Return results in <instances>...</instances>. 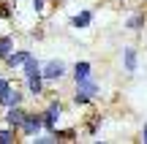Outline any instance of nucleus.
Segmentation results:
<instances>
[{"instance_id":"obj_3","label":"nucleus","mask_w":147,"mask_h":144,"mask_svg":"<svg viewBox=\"0 0 147 144\" xmlns=\"http://www.w3.org/2000/svg\"><path fill=\"white\" fill-rule=\"evenodd\" d=\"M60 120H63V103H60V98H49L47 109H44V128L47 131L60 128Z\"/></svg>"},{"instance_id":"obj_10","label":"nucleus","mask_w":147,"mask_h":144,"mask_svg":"<svg viewBox=\"0 0 147 144\" xmlns=\"http://www.w3.org/2000/svg\"><path fill=\"white\" fill-rule=\"evenodd\" d=\"M144 25H147V14L144 11H131V14L125 16V30H131V33H142Z\"/></svg>"},{"instance_id":"obj_2","label":"nucleus","mask_w":147,"mask_h":144,"mask_svg":"<svg viewBox=\"0 0 147 144\" xmlns=\"http://www.w3.org/2000/svg\"><path fill=\"white\" fill-rule=\"evenodd\" d=\"M41 131H47V128H44V112H27V117H25V123H22L19 133L25 136V139H36Z\"/></svg>"},{"instance_id":"obj_5","label":"nucleus","mask_w":147,"mask_h":144,"mask_svg":"<svg viewBox=\"0 0 147 144\" xmlns=\"http://www.w3.org/2000/svg\"><path fill=\"white\" fill-rule=\"evenodd\" d=\"M30 57H33V52H30V49H14V52H11L8 57L3 60V65H5L8 71H22V65H25Z\"/></svg>"},{"instance_id":"obj_18","label":"nucleus","mask_w":147,"mask_h":144,"mask_svg":"<svg viewBox=\"0 0 147 144\" xmlns=\"http://www.w3.org/2000/svg\"><path fill=\"white\" fill-rule=\"evenodd\" d=\"M47 3H49V0H30L33 14H44V11H47Z\"/></svg>"},{"instance_id":"obj_15","label":"nucleus","mask_w":147,"mask_h":144,"mask_svg":"<svg viewBox=\"0 0 147 144\" xmlns=\"http://www.w3.org/2000/svg\"><path fill=\"white\" fill-rule=\"evenodd\" d=\"M16 133H19L16 128L3 125V128H0V144H14V141H16Z\"/></svg>"},{"instance_id":"obj_13","label":"nucleus","mask_w":147,"mask_h":144,"mask_svg":"<svg viewBox=\"0 0 147 144\" xmlns=\"http://www.w3.org/2000/svg\"><path fill=\"white\" fill-rule=\"evenodd\" d=\"M14 49H16L14 46V35H11V33H3V35H0V60H5Z\"/></svg>"},{"instance_id":"obj_20","label":"nucleus","mask_w":147,"mask_h":144,"mask_svg":"<svg viewBox=\"0 0 147 144\" xmlns=\"http://www.w3.org/2000/svg\"><path fill=\"white\" fill-rule=\"evenodd\" d=\"M30 38H36V41H41V38H44V33H41V27H36V30L30 33Z\"/></svg>"},{"instance_id":"obj_8","label":"nucleus","mask_w":147,"mask_h":144,"mask_svg":"<svg viewBox=\"0 0 147 144\" xmlns=\"http://www.w3.org/2000/svg\"><path fill=\"white\" fill-rule=\"evenodd\" d=\"M93 19H95L93 8H79L76 14L71 16V27H74V30H87V27L93 25Z\"/></svg>"},{"instance_id":"obj_22","label":"nucleus","mask_w":147,"mask_h":144,"mask_svg":"<svg viewBox=\"0 0 147 144\" xmlns=\"http://www.w3.org/2000/svg\"><path fill=\"white\" fill-rule=\"evenodd\" d=\"M14 3H19V0H14Z\"/></svg>"},{"instance_id":"obj_1","label":"nucleus","mask_w":147,"mask_h":144,"mask_svg":"<svg viewBox=\"0 0 147 144\" xmlns=\"http://www.w3.org/2000/svg\"><path fill=\"white\" fill-rule=\"evenodd\" d=\"M98 92H101V87H98V82L90 76V79H84V82H76V90H74V106H90V103L98 98Z\"/></svg>"},{"instance_id":"obj_14","label":"nucleus","mask_w":147,"mask_h":144,"mask_svg":"<svg viewBox=\"0 0 147 144\" xmlns=\"http://www.w3.org/2000/svg\"><path fill=\"white\" fill-rule=\"evenodd\" d=\"M38 74H41V63H38L36 57H30L22 65V79H30V76H38Z\"/></svg>"},{"instance_id":"obj_4","label":"nucleus","mask_w":147,"mask_h":144,"mask_svg":"<svg viewBox=\"0 0 147 144\" xmlns=\"http://www.w3.org/2000/svg\"><path fill=\"white\" fill-rule=\"evenodd\" d=\"M41 74L47 82H60L68 76V65L63 63V60H47V63L41 65Z\"/></svg>"},{"instance_id":"obj_11","label":"nucleus","mask_w":147,"mask_h":144,"mask_svg":"<svg viewBox=\"0 0 147 144\" xmlns=\"http://www.w3.org/2000/svg\"><path fill=\"white\" fill-rule=\"evenodd\" d=\"M123 68H125L128 74H136V68H139V54H136V49H134V46H125V49H123Z\"/></svg>"},{"instance_id":"obj_16","label":"nucleus","mask_w":147,"mask_h":144,"mask_svg":"<svg viewBox=\"0 0 147 144\" xmlns=\"http://www.w3.org/2000/svg\"><path fill=\"white\" fill-rule=\"evenodd\" d=\"M55 136H57V141H74V139H76V131H74V128H55Z\"/></svg>"},{"instance_id":"obj_7","label":"nucleus","mask_w":147,"mask_h":144,"mask_svg":"<svg viewBox=\"0 0 147 144\" xmlns=\"http://www.w3.org/2000/svg\"><path fill=\"white\" fill-rule=\"evenodd\" d=\"M27 98V90H19V87H11L5 95H0V106L11 109V106H22V101Z\"/></svg>"},{"instance_id":"obj_21","label":"nucleus","mask_w":147,"mask_h":144,"mask_svg":"<svg viewBox=\"0 0 147 144\" xmlns=\"http://www.w3.org/2000/svg\"><path fill=\"white\" fill-rule=\"evenodd\" d=\"M142 141H144V144H147V123H144V125H142Z\"/></svg>"},{"instance_id":"obj_9","label":"nucleus","mask_w":147,"mask_h":144,"mask_svg":"<svg viewBox=\"0 0 147 144\" xmlns=\"http://www.w3.org/2000/svg\"><path fill=\"white\" fill-rule=\"evenodd\" d=\"M25 117H27V112H25L22 106H11V109H5V117H3V123L19 131V128H22V123H25Z\"/></svg>"},{"instance_id":"obj_19","label":"nucleus","mask_w":147,"mask_h":144,"mask_svg":"<svg viewBox=\"0 0 147 144\" xmlns=\"http://www.w3.org/2000/svg\"><path fill=\"white\" fill-rule=\"evenodd\" d=\"M11 87H14V82H11V79H5V76L0 74V95H5V92H8Z\"/></svg>"},{"instance_id":"obj_17","label":"nucleus","mask_w":147,"mask_h":144,"mask_svg":"<svg viewBox=\"0 0 147 144\" xmlns=\"http://www.w3.org/2000/svg\"><path fill=\"white\" fill-rule=\"evenodd\" d=\"M101 123H104V117H101V114H93V120L87 123V133L95 136V133H98V128H101Z\"/></svg>"},{"instance_id":"obj_12","label":"nucleus","mask_w":147,"mask_h":144,"mask_svg":"<svg viewBox=\"0 0 147 144\" xmlns=\"http://www.w3.org/2000/svg\"><path fill=\"white\" fill-rule=\"evenodd\" d=\"M71 76H74V84H76V82H84V79H90V76H93V65H90L87 60H79V63H74V71H71Z\"/></svg>"},{"instance_id":"obj_6","label":"nucleus","mask_w":147,"mask_h":144,"mask_svg":"<svg viewBox=\"0 0 147 144\" xmlns=\"http://www.w3.org/2000/svg\"><path fill=\"white\" fill-rule=\"evenodd\" d=\"M25 90H27V98H44L47 95V79H44V74L25 79Z\"/></svg>"}]
</instances>
